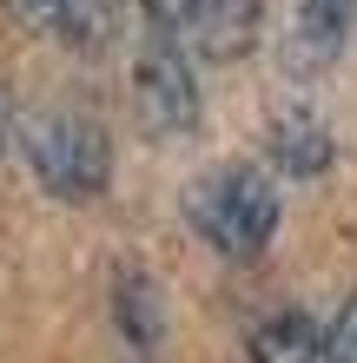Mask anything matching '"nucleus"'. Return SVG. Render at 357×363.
I'll return each instance as SVG.
<instances>
[{
	"label": "nucleus",
	"instance_id": "f257e3e1",
	"mask_svg": "<svg viewBox=\"0 0 357 363\" xmlns=\"http://www.w3.org/2000/svg\"><path fill=\"white\" fill-rule=\"evenodd\" d=\"M20 145H27V165L33 179L67 205H87L106 191L113 172V145H106V125L93 113H73V106H53V113H33L20 125Z\"/></svg>",
	"mask_w": 357,
	"mask_h": 363
},
{
	"label": "nucleus",
	"instance_id": "f03ea898",
	"mask_svg": "<svg viewBox=\"0 0 357 363\" xmlns=\"http://www.w3.org/2000/svg\"><path fill=\"white\" fill-rule=\"evenodd\" d=\"M133 99H139V125L153 139H185L199 125V73L185 53V33L145 7V33L133 53Z\"/></svg>",
	"mask_w": 357,
	"mask_h": 363
},
{
	"label": "nucleus",
	"instance_id": "7ed1b4c3",
	"mask_svg": "<svg viewBox=\"0 0 357 363\" xmlns=\"http://www.w3.org/2000/svg\"><path fill=\"white\" fill-rule=\"evenodd\" d=\"M192 218L219 258H258L271 245V231H278V185L265 172H251V165H225L199 185Z\"/></svg>",
	"mask_w": 357,
	"mask_h": 363
},
{
	"label": "nucleus",
	"instance_id": "20e7f679",
	"mask_svg": "<svg viewBox=\"0 0 357 363\" xmlns=\"http://www.w3.org/2000/svg\"><path fill=\"white\" fill-rule=\"evenodd\" d=\"M165 27L179 33H199L205 53H238L245 47V27H251V0H145Z\"/></svg>",
	"mask_w": 357,
	"mask_h": 363
},
{
	"label": "nucleus",
	"instance_id": "39448f33",
	"mask_svg": "<svg viewBox=\"0 0 357 363\" xmlns=\"http://www.w3.org/2000/svg\"><path fill=\"white\" fill-rule=\"evenodd\" d=\"M357 27V0H298V27H291V60L304 73L331 67Z\"/></svg>",
	"mask_w": 357,
	"mask_h": 363
},
{
	"label": "nucleus",
	"instance_id": "423d86ee",
	"mask_svg": "<svg viewBox=\"0 0 357 363\" xmlns=\"http://www.w3.org/2000/svg\"><path fill=\"white\" fill-rule=\"evenodd\" d=\"M20 27H33V33H53V40H67V47H99L106 40V7L99 0H7Z\"/></svg>",
	"mask_w": 357,
	"mask_h": 363
},
{
	"label": "nucleus",
	"instance_id": "0eeeda50",
	"mask_svg": "<svg viewBox=\"0 0 357 363\" xmlns=\"http://www.w3.org/2000/svg\"><path fill=\"white\" fill-rule=\"evenodd\" d=\"M251 363H318V324L304 311H278L251 330Z\"/></svg>",
	"mask_w": 357,
	"mask_h": 363
},
{
	"label": "nucleus",
	"instance_id": "6e6552de",
	"mask_svg": "<svg viewBox=\"0 0 357 363\" xmlns=\"http://www.w3.org/2000/svg\"><path fill=\"white\" fill-rule=\"evenodd\" d=\"M271 152H278V165L291 179H318L331 165V139H324L318 119H285L278 133H271Z\"/></svg>",
	"mask_w": 357,
	"mask_h": 363
},
{
	"label": "nucleus",
	"instance_id": "1a4fd4ad",
	"mask_svg": "<svg viewBox=\"0 0 357 363\" xmlns=\"http://www.w3.org/2000/svg\"><path fill=\"white\" fill-rule=\"evenodd\" d=\"M119 324L139 337V344H153V324H159V297H153V284H145L139 271H126L119 277Z\"/></svg>",
	"mask_w": 357,
	"mask_h": 363
},
{
	"label": "nucleus",
	"instance_id": "9d476101",
	"mask_svg": "<svg viewBox=\"0 0 357 363\" xmlns=\"http://www.w3.org/2000/svg\"><path fill=\"white\" fill-rule=\"evenodd\" d=\"M318 363H357V297L331 317V330L318 337Z\"/></svg>",
	"mask_w": 357,
	"mask_h": 363
},
{
	"label": "nucleus",
	"instance_id": "9b49d317",
	"mask_svg": "<svg viewBox=\"0 0 357 363\" xmlns=\"http://www.w3.org/2000/svg\"><path fill=\"white\" fill-rule=\"evenodd\" d=\"M13 139V119H7V99H0V145Z\"/></svg>",
	"mask_w": 357,
	"mask_h": 363
}]
</instances>
